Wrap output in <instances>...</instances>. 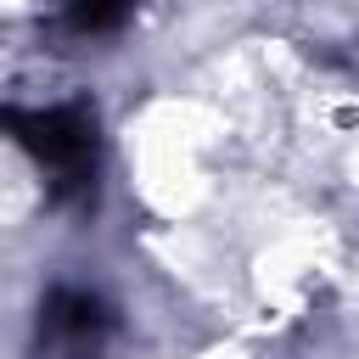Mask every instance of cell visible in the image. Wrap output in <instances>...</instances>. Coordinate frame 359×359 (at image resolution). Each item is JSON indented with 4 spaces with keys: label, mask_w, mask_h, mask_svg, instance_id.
<instances>
[{
    "label": "cell",
    "mask_w": 359,
    "mask_h": 359,
    "mask_svg": "<svg viewBox=\"0 0 359 359\" xmlns=\"http://www.w3.org/2000/svg\"><path fill=\"white\" fill-rule=\"evenodd\" d=\"M17 140L45 168L56 196H84L95 174V118L84 107H45V112H11Z\"/></svg>",
    "instance_id": "6da1fadb"
},
{
    "label": "cell",
    "mask_w": 359,
    "mask_h": 359,
    "mask_svg": "<svg viewBox=\"0 0 359 359\" xmlns=\"http://www.w3.org/2000/svg\"><path fill=\"white\" fill-rule=\"evenodd\" d=\"M39 331L50 337V348H62V353H84V348H95L101 342V331H107V314H101V303L90 297V292H50L45 297V320H39Z\"/></svg>",
    "instance_id": "7a4b0ae2"
}]
</instances>
